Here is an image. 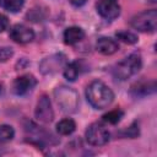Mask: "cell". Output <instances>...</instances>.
I'll list each match as a JSON object with an SVG mask.
<instances>
[{
    "label": "cell",
    "mask_w": 157,
    "mask_h": 157,
    "mask_svg": "<svg viewBox=\"0 0 157 157\" xmlns=\"http://www.w3.org/2000/svg\"><path fill=\"white\" fill-rule=\"evenodd\" d=\"M117 38L120 39V40L124 42V43H128V44H135V43L137 42L136 34H134L132 32H129V31H120V32H117Z\"/></svg>",
    "instance_id": "obj_19"
},
{
    "label": "cell",
    "mask_w": 157,
    "mask_h": 157,
    "mask_svg": "<svg viewBox=\"0 0 157 157\" xmlns=\"http://www.w3.org/2000/svg\"><path fill=\"white\" fill-rule=\"evenodd\" d=\"M156 91L155 81H140L131 87V93L136 97H144Z\"/></svg>",
    "instance_id": "obj_12"
},
{
    "label": "cell",
    "mask_w": 157,
    "mask_h": 157,
    "mask_svg": "<svg viewBox=\"0 0 157 157\" xmlns=\"http://www.w3.org/2000/svg\"><path fill=\"white\" fill-rule=\"evenodd\" d=\"M123 115H124L123 110L114 109V110H110V112L105 113L103 115V120L107 121V123H109V124H117V123L120 121V119L123 118Z\"/></svg>",
    "instance_id": "obj_18"
},
{
    "label": "cell",
    "mask_w": 157,
    "mask_h": 157,
    "mask_svg": "<svg viewBox=\"0 0 157 157\" xmlns=\"http://www.w3.org/2000/svg\"><path fill=\"white\" fill-rule=\"evenodd\" d=\"M15 131L13 128L10 125H0V142H9L13 139Z\"/></svg>",
    "instance_id": "obj_17"
},
{
    "label": "cell",
    "mask_w": 157,
    "mask_h": 157,
    "mask_svg": "<svg viewBox=\"0 0 157 157\" xmlns=\"http://www.w3.org/2000/svg\"><path fill=\"white\" fill-rule=\"evenodd\" d=\"M65 63V56L63 54H55L52 56L45 58L42 63H40V71L43 74H53L55 71H58L59 67H61Z\"/></svg>",
    "instance_id": "obj_10"
},
{
    "label": "cell",
    "mask_w": 157,
    "mask_h": 157,
    "mask_svg": "<svg viewBox=\"0 0 157 157\" xmlns=\"http://www.w3.org/2000/svg\"><path fill=\"white\" fill-rule=\"evenodd\" d=\"M75 129H76V124L70 118L63 119L56 124V130L61 135H70V134H72L75 131Z\"/></svg>",
    "instance_id": "obj_14"
},
{
    "label": "cell",
    "mask_w": 157,
    "mask_h": 157,
    "mask_svg": "<svg viewBox=\"0 0 157 157\" xmlns=\"http://www.w3.org/2000/svg\"><path fill=\"white\" fill-rule=\"evenodd\" d=\"M80 72H81V64L78 61H72L65 67L64 76L69 81H75L77 76L80 75Z\"/></svg>",
    "instance_id": "obj_15"
},
{
    "label": "cell",
    "mask_w": 157,
    "mask_h": 157,
    "mask_svg": "<svg viewBox=\"0 0 157 157\" xmlns=\"http://www.w3.org/2000/svg\"><path fill=\"white\" fill-rule=\"evenodd\" d=\"M56 103L61 108L63 112L65 113H74L77 109L78 105V96L77 93L66 86H60L56 87L54 91Z\"/></svg>",
    "instance_id": "obj_3"
},
{
    "label": "cell",
    "mask_w": 157,
    "mask_h": 157,
    "mask_svg": "<svg viewBox=\"0 0 157 157\" xmlns=\"http://www.w3.org/2000/svg\"><path fill=\"white\" fill-rule=\"evenodd\" d=\"M141 65H142L141 55L139 53H132L115 65L114 76L120 81H125L130 78L132 75H135L141 69Z\"/></svg>",
    "instance_id": "obj_2"
},
{
    "label": "cell",
    "mask_w": 157,
    "mask_h": 157,
    "mask_svg": "<svg viewBox=\"0 0 157 157\" xmlns=\"http://www.w3.org/2000/svg\"><path fill=\"white\" fill-rule=\"evenodd\" d=\"M37 81L32 75H23L17 77L13 83H12V91L17 96H23L27 94L28 92H31L33 90V87L36 86Z\"/></svg>",
    "instance_id": "obj_8"
},
{
    "label": "cell",
    "mask_w": 157,
    "mask_h": 157,
    "mask_svg": "<svg viewBox=\"0 0 157 157\" xmlns=\"http://www.w3.org/2000/svg\"><path fill=\"white\" fill-rule=\"evenodd\" d=\"M97 12L105 20H114L120 13V5L118 0H98Z\"/></svg>",
    "instance_id": "obj_7"
},
{
    "label": "cell",
    "mask_w": 157,
    "mask_h": 157,
    "mask_svg": "<svg viewBox=\"0 0 157 157\" xmlns=\"http://www.w3.org/2000/svg\"><path fill=\"white\" fill-rule=\"evenodd\" d=\"M13 54V50L9 47H4V48H0V61L4 63V61H7Z\"/></svg>",
    "instance_id": "obj_21"
},
{
    "label": "cell",
    "mask_w": 157,
    "mask_h": 157,
    "mask_svg": "<svg viewBox=\"0 0 157 157\" xmlns=\"http://www.w3.org/2000/svg\"><path fill=\"white\" fill-rule=\"evenodd\" d=\"M109 137L108 129L99 123L91 124L86 130V140L92 146H103L109 141Z\"/></svg>",
    "instance_id": "obj_5"
},
{
    "label": "cell",
    "mask_w": 157,
    "mask_h": 157,
    "mask_svg": "<svg viewBox=\"0 0 157 157\" xmlns=\"http://www.w3.org/2000/svg\"><path fill=\"white\" fill-rule=\"evenodd\" d=\"M34 115L36 118L42 121V123H50L54 118V112H53V108H52V103H50V99L48 96L43 94L38 103H37V107H36V110H34Z\"/></svg>",
    "instance_id": "obj_6"
},
{
    "label": "cell",
    "mask_w": 157,
    "mask_h": 157,
    "mask_svg": "<svg viewBox=\"0 0 157 157\" xmlns=\"http://www.w3.org/2000/svg\"><path fill=\"white\" fill-rule=\"evenodd\" d=\"M86 97L88 103L96 109H104L114 99L113 91L102 81H93L86 88Z\"/></svg>",
    "instance_id": "obj_1"
},
{
    "label": "cell",
    "mask_w": 157,
    "mask_h": 157,
    "mask_svg": "<svg viewBox=\"0 0 157 157\" xmlns=\"http://www.w3.org/2000/svg\"><path fill=\"white\" fill-rule=\"evenodd\" d=\"M131 26L141 32H155L157 26V11L155 9L146 10L131 18Z\"/></svg>",
    "instance_id": "obj_4"
},
{
    "label": "cell",
    "mask_w": 157,
    "mask_h": 157,
    "mask_svg": "<svg viewBox=\"0 0 157 157\" xmlns=\"http://www.w3.org/2000/svg\"><path fill=\"white\" fill-rule=\"evenodd\" d=\"M25 0H0V6L10 12H17L22 9Z\"/></svg>",
    "instance_id": "obj_16"
},
{
    "label": "cell",
    "mask_w": 157,
    "mask_h": 157,
    "mask_svg": "<svg viewBox=\"0 0 157 157\" xmlns=\"http://www.w3.org/2000/svg\"><path fill=\"white\" fill-rule=\"evenodd\" d=\"M9 26V20L5 15L0 13V32H4Z\"/></svg>",
    "instance_id": "obj_22"
},
{
    "label": "cell",
    "mask_w": 157,
    "mask_h": 157,
    "mask_svg": "<svg viewBox=\"0 0 157 157\" xmlns=\"http://www.w3.org/2000/svg\"><path fill=\"white\" fill-rule=\"evenodd\" d=\"M72 5H75V6H82L85 2H86V0H69Z\"/></svg>",
    "instance_id": "obj_23"
},
{
    "label": "cell",
    "mask_w": 157,
    "mask_h": 157,
    "mask_svg": "<svg viewBox=\"0 0 157 157\" xmlns=\"http://www.w3.org/2000/svg\"><path fill=\"white\" fill-rule=\"evenodd\" d=\"M10 37L16 43L25 44V43H29L33 40L34 32H33V29H31L29 27H27L25 25H15L10 29Z\"/></svg>",
    "instance_id": "obj_9"
},
{
    "label": "cell",
    "mask_w": 157,
    "mask_h": 157,
    "mask_svg": "<svg viewBox=\"0 0 157 157\" xmlns=\"http://www.w3.org/2000/svg\"><path fill=\"white\" fill-rule=\"evenodd\" d=\"M96 48H97V50L99 53H102L104 55H112L119 49V45L114 39L107 38V37H102V38H99L97 40Z\"/></svg>",
    "instance_id": "obj_11"
},
{
    "label": "cell",
    "mask_w": 157,
    "mask_h": 157,
    "mask_svg": "<svg viewBox=\"0 0 157 157\" xmlns=\"http://www.w3.org/2000/svg\"><path fill=\"white\" fill-rule=\"evenodd\" d=\"M85 37V32L82 28L72 26L65 29L64 32V42L66 44H75L77 42H80L81 39H83Z\"/></svg>",
    "instance_id": "obj_13"
},
{
    "label": "cell",
    "mask_w": 157,
    "mask_h": 157,
    "mask_svg": "<svg viewBox=\"0 0 157 157\" xmlns=\"http://www.w3.org/2000/svg\"><path fill=\"white\" fill-rule=\"evenodd\" d=\"M121 135L124 137H131V139L136 137L139 135V126H137V124L136 123H132L128 129H125V130L121 131Z\"/></svg>",
    "instance_id": "obj_20"
}]
</instances>
